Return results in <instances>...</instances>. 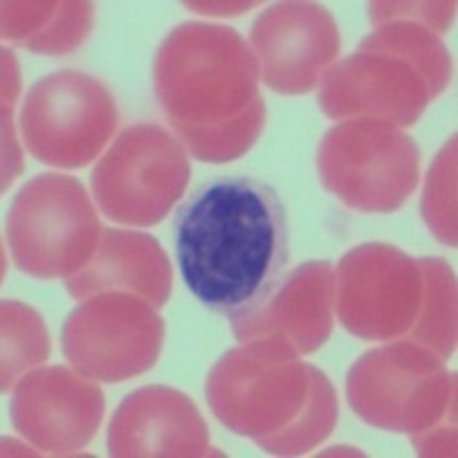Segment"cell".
Returning <instances> with one entry per match:
<instances>
[{"label": "cell", "instance_id": "cell-1", "mask_svg": "<svg viewBox=\"0 0 458 458\" xmlns=\"http://www.w3.org/2000/svg\"><path fill=\"white\" fill-rule=\"evenodd\" d=\"M183 284L229 321L273 292L289 261V220L273 186L252 177L202 183L174 214Z\"/></svg>", "mask_w": 458, "mask_h": 458}, {"label": "cell", "instance_id": "cell-2", "mask_svg": "<svg viewBox=\"0 0 458 458\" xmlns=\"http://www.w3.org/2000/svg\"><path fill=\"white\" fill-rule=\"evenodd\" d=\"M154 89L167 122L220 124L261 97L259 64L234 28L182 23L158 47Z\"/></svg>", "mask_w": 458, "mask_h": 458}, {"label": "cell", "instance_id": "cell-3", "mask_svg": "<svg viewBox=\"0 0 458 458\" xmlns=\"http://www.w3.org/2000/svg\"><path fill=\"white\" fill-rule=\"evenodd\" d=\"M88 191L69 174H37L12 199L7 243L16 268L37 280L72 277L92 261L101 239Z\"/></svg>", "mask_w": 458, "mask_h": 458}, {"label": "cell", "instance_id": "cell-4", "mask_svg": "<svg viewBox=\"0 0 458 458\" xmlns=\"http://www.w3.org/2000/svg\"><path fill=\"white\" fill-rule=\"evenodd\" d=\"M346 399L369 427L415 436L456 411V374L427 346L403 339L369 351L351 367Z\"/></svg>", "mask_w": 458, "mask_h": 458}, {"label": "cell", "instance_id": "cell-5", "mask_svg": "<svg viewBox=\"0 0 458 458\" xmlns=\"http://www.w3.org/2000/svg\"><path fill=\"white\" fill-rule=\"evenodd\" d=\"M318 182L362 214H394L420 183V147L390 122L342 120L318 142Z\"/></svg>", "mask_w": 458, "mask_h": 458}, {"label": "cell", "instance_id": "cell-6", "mask_svg": "<svg viewBox=\"0 0 458 458\" xmlns=\"http://www.w3.org/2000/svg\"><path fill=\"white\" fill-rule=\"evenodd\" d=\"M310 383V365L292 346L252 339L229 349L208 371L207 401L223 427L257 443L296 420Z\"/></svg>", "mask_w": 458, "mask_h": 458}, {"label": "cell", "instance_id": "cell-7", "mask_svg": "<svg viewBox=\"0 0 458 458\" xmlns=\"http://www.w3.org/2000/svg\"><path fill=\"white\" fill-rule=\"evenodd\" d=\"M188 151L158 124L126 126L94 165V202L101 214L126 227H154L186 193Z\"/></svg>", "mask_w": 458, "mask_h": 458}, {"label": "cell", "instance_id": "cell-8", "mask_svg": "<svg viewBox=\"0 0 458 458\" xmlns=\"http://www.w3.org/2000/svg\"><path fill=\"white\" fill-rule=\"evenodd\" d=\"M120 113L99 79L76 69L37 81L21 108V138L39 163L79 170L114 138Z\"/></svg>", "mask_w": 458, "mask_h": 458}, {"label": "cell", "instance_id": "cell-9", "mask_svg": "<svg viewBox=\"0 0 458 458\" xmlns=\"http://www.w3.org/2000/svg\"><path fill=\"white\" fill-rule=\"evenodd\" d=\"M149 301L129 292L89 296L64 321L63 351L79 374L120 383L158 362L165 323Z\"/></svg>", "mask_w": 458, "mask_h": 458}, {"label": "cell", "instance_id": "cell-10", "mask_svg": "<svg viewBox=\"0 0 458 458\" xmlns=\"http://www.w3.org/2000/svg\"><path fill=\"white\" fill-rule=\"evenodd\" d=\"M420 261L387 243L351 248L335 268L339 323L367 342L408 337L422 308Z\"/></svg>", "mask_w": 458, "mask_h": 458}, {"label": "cell", "instance_id": "cell-11", "mask_svg": "<svg viewBox=\"0 0 458 458\" xmlns=\"http://www.w3.org/2000/svg\"><path fill=\"white\" fill-rule=\"evenodd\" d=\"M436 97L433 85L411 60L369 35L353 55L323 72L318 108L330 120L369 117L412 126Z\"/></svg>", "mask_w": 458, "mask_h": 458}, {"label": "cell", "instance_id": "cell-12", "mask_svg": "<svg viewBox=\"0 0 458 458\" xmlns=\"http://www.w3.org/2000/svg\"><path fill=\"white\" fill-rule=\"evenodd\" d=\"M259 76L277 94H308L342 51L335 16L318 3H276L250 30Z\"/></svg>", "mask_w": 458, "mask_h": 458}, {"label": "cell", "instance_id": "cell-13", "mask_svg": "<svg viewBox=\"0 0 458 458\" xmlns=\"http://www.w3.org/2000/svg\"><path fill=\"white\" fill-rule=\"evenodd\" d=\"M104 392L92 378L64 365L28 371L14 387L12 424L47 454H79L92 443L104 420Z\"/></svg>", "mask_w": 458, "mask_h": 458}, {"label": "cell", "instance_id": "cell-14", "mask_svg": "<svg viewBox=\"0 0 458 458\" xmlns=\"http://www.w3.org/2000/svg\"><path fill=\"white\" fill-rule=\"evenodd\" d=\"M333 312L335 266L308 261L284 273L255 310L232 318V333L239 342L277 339L298 355H310L328 342Z\"/></svg>", "mask_w": 458, "mask_h": 458}, {"label": "cell", "instance_id": "cell-15", "mask_svg": "<svg viewBox=\"0 0 458 458\" xmlns=\"http://www.w3.org/2000/svg\"><path fill=\"white\" fill-rule=\"evenodd\" d=\"M108 454L126 456H223L208 443L204 417L191 396L147 386L122 401L108 424Z\"/></svg>", "mask_w": 458, "mask_h": 458}, {"label": "cell", "instance_id": "cell-16", "mask_svg": "<svg viewBox=\"0 0 458 458\" xmlns=\"http://www.w3.org/2000/svg\"><path fill=\"white\" fill-rule=\"evenodd\" d=\"M64 286L76 301L104 292H129L163 308L172 292L170 259L151 234L104 227L92 261L67 277Z\"/></svg>", "mask_w": 458, "mask_h": 458}, {"label": "cell", "instance_id": "cell-17", "mask_svg": "<svg viewBox=\"0 0 458 458\" xmlns=\"http://www.w3.org/2000/svg\"><path fill=\"white\" fill-rule=\"evenodd\" d=\"M417 261L424 276L422 308L403 339L427 346L437 358L447 360L456 351V276L440 257H422Z\"/></svg>", "mask_w": 458, "mask_h": 458}, {"label": "cell", "instance_id": "cell-18", "mask_svg": "<svg viewBox=\"0 0 458 458\" xmlns=\"http://www.w3.org/2000/svg\"><path fill=\"white\" fill-rule=\"evenodd\" d=\"M310 376H312V383H310L308 401L296 420L286 428L277 431L276 436L257 440V447L264 449L266 454L301 456V454H308L318 447L333 433L339 412L333 383L314 365H310Z\"/></svg>", "mask_w": 458, "mask_h": 458}, {"label": "cell", "instance_id": "cell-19", "mask_svg": "<svg viewBox=\"0 0 458 458\" xmlns=\"http://www.w3.org/2000/svg\"><path fill=\"white\" fill-rule=\"evenodd\" d=\"M266 124V104L257 97L255 104L234 120L211 126H188L170 122L174 136L193 158L204 163L236 161L259 140Z\"/></svg>", "mask_w": 458, "mask_h": 458}, {"label": "cell", "instance_id": "cell-20", "mask_svg": "<svg viewBox=\"0 0 458 458\" xmlns=\"http://www.w3.org/2000/svg\"><path fill=\"white\" fill-rule=\"evenodd\" d=\"M51 353L47 326L32 308L19 301H3V392L42 365Z\"/></svg>", "mask_w": 458, "mask_h": 458}, {"label": "cell", "instance_id": "cell-21", "mask_svg": "<svg viewBox=\"0 0 458 458\" xmlns=\"http://www.w3.org/2000/svg\"><path fill=\"white\" fill-rule=\"evenodd\" d=\"M422 218L440 243L456 248V136L449 138L428 167Z\"/></svg>", "mask_w": 458, "mask_h": 458}, {"label": "cell", "instance_id": "cell-22", "mask_svg": "<svg viewBox=\"0 0 458 458\" xmlns=\"http://www.w3.org/2000/svg\"><path fill=\"white\" fill-rule=\"evenodd\" d=\"M94 5L92 3H57L55 12L48 16L42 30L23 44V48L39 55H64L85 42L92 30Z\"/></svg>", "mask_w": 458, "mask_h": 458}, {"label": "cell", "instance_id": "cell-23", "mask_svg": "<svg viewBox=\"0 0 458 458\" xmlns=\"http://www.w3.org/2000/svg\"><path fill=\"white\" fill-rule=\"evenodd\" d=\"M19 94V67L10 48H3V191L19 177L23 163L14 133V99Z\"/></svg>", "mask_w": 458, "mask_h": 458}, {"label": "cell", "instance_id": "cell-24", "mask_svg": "<svg viewBox=\"0 0 458 458\" xmlns=\"http://www.w3.org/2000/svg\"><path fill=\"white\" fill-rule=\"evenodd\" d=\"M371 5L383 14L415 19L436 35L447 32L456 14V3H371Z\"/></svg>", "mask_w": 458, "mask_h": 458}, {"label": "cell", "instance_id": "cell-25", "mask_svg": "<svg viewBox=\"0 0 458 458\" xmlns=\"http://www.w3.org/2000/svg\"><path fill=\"white\" fill-rule=\"evenodd\" d=\"M411 443L420 456H456V411L436 427L411 436Z\"/></svg>", "mask_w": 458, "mask_h": 458}]
</instances>
